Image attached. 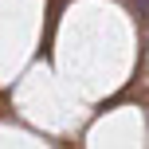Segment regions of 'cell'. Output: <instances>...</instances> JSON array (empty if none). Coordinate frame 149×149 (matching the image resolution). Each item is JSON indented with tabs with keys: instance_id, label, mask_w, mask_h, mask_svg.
Segmentation results:
<instances>
[{
	"instance_id": "obj_1",
	"label": "cell",
	"mask_w": 149,
	"mask_h": 149,
	"mask_svg": "<svg viewBox=\"0 0 149 149\" xmlns=\"http://www.w3.org/2000/svg\"><path fill=\"white\" fill-rule=\"evenodd\" d=\"M130 8H134L141 20H149V0H130Z\"/></svg>"
}]
</instances>
